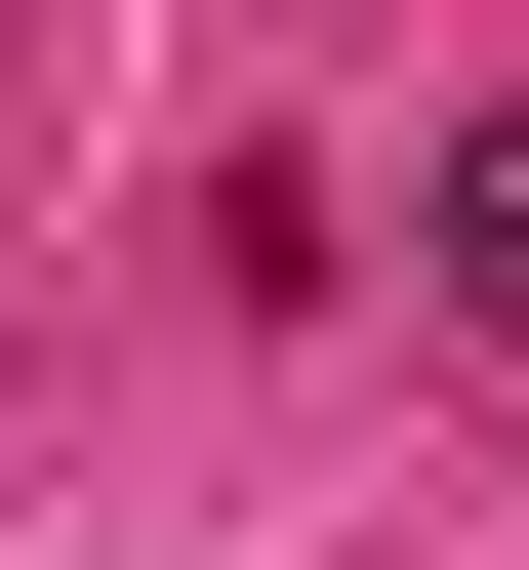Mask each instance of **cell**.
<instances>
[{
	"mask_svg": "<svg viewBox=\"0 0 529 570\" xmlns=\"http://www.w3.org/2000/svg\"><path fill=\"white\" fill-rule=\"evenodd\" d=\"M408 245H448V326H489V367H529V82L448 122V204H408Z\"/></svg>",
	"mask_w": 529,
	"mask_h": 570,
	"instance_id": "obj_1",
	"label": "cell"
}]
</instances>
